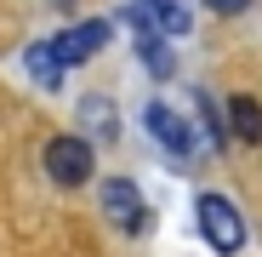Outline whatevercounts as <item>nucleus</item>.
<instances>
[{
    "label": "nucleus",
    "mask_w": 262,
    "mask_h": 257,
    "mask_svg": "<svg viewBox=\"0 0 262 257\" xmlns=\"http://www.w3.org/2000/svg\"><path fill=\"white\" fill-rule=\"evenodd\" d=\"M194 211H200V229H205L211 251H223V257H234V251L245 246V218H239V206H234L228 194H216V189H205V194L194 200Z\"/></svg>",
    "instance_id": "1"
},
{
    "label": "nucleus",
    "mask_w": 262,
    "mask_h": 257,
    "mask_svg": "<svg viewBox=\"0 0 262 257\" xmlns=\"http://www.w3.org/2000/svg\"><path fill=\"white\" fill-rule=\"evenodd\" d=\"M97 200H103L108 223H114L120 234H143V229H148V206H143V189L131 183V177H108V183L97 189Z\"/></svg>",
    "instance_id": "2"
},
{
    "label": "nucleus",
    "mask_w": 262,
    "mask_h": 257,
    "mask_svg": "<svg viewBox=\"0 0 262 257\" xmlns=\"http://www.w3.org/2000/svg\"><path fill=\"white\" fill-rule=\"evenodd\" d=\"M131 23H137V34H165V40H183L194 29V12H188V0H137V6L125 12Z\"/></svg>",
    "instance_id": "3"
},
{
    "label": "nucleus",
    "mask_w": 262,
    "mask_h": 257,
    "mask_svg": "<svg viewBox=\"0 0 262 257\" xmlns=\"http://www.w3.org/2000/svg\"><path fill=\"white\" fill-rule=\"evenodd\" d=\"M92 143L85 137H52L46 143V171H52V183H63V189H80L85 177H92Z\"/></svg>",
    "instance_id": "4"
},
{
    "label": "nucleus",
    "mask_w": 262,
    "mask_h": 257,
    "mask_svg": "<svg viewBox=\"0 0 262 257\" xmlns=\"http://www.w3.org/2000/svg\"><path fill=\"white\" fill-rule=\"evenodd\" d=\"M143 126H148L177 160H194V120H188V114H177L171 103H143Z\"/></svg>",
    "instance_id": "5"
},
{
    "label": "nucleus",
    "mask_w": 262,
    "mask_h": 257,
    "mask_svg": "<svg viewBox=\"0 0 262 257\" xmlns=\"http://www.w3.org/2000/svg\"><path fill=\"white\" fill-rule=\"evenodd\" d=\"M108 23L103 17H92V23H74V29H63L57 40H52V52H57V63L63 69H74V63H85V57H97L103 46H108Z\"/></svg>",
    "instance_id": "6"
},
{
    "label": "nucleus",
    "mask_w": 262,
    "mask_h": 257,
    "mask_svg": "<svg viewBox=\"0 0 262 257\" xmlns=\"http://www.w3.org/2000/svg\"><path fill=\"white\" fill-rule=\"evenodd\" d=\"M228 132L239 143H262V103L256 97H234L228 103Z\"/></svg>",
    "instance_id": "7"
},
{
    "label": "nucleus",
    "mask_w": 262,
    "mask_h": 257,
    "mask_svg": "<svg viewBox=\"0 0 262 257\" xmlns=\"http://www.w3.org/2000/svg\"><path fill=\"white\" fill-rule=\"evenodd\" d=\"M23 63H29V74L40 80V86H63V63H57V52H52V40H34V46L23 52Z\"/></svg>",
    "instance_id": "8"
},
{
    "label": "nucleus",
    "mask_w": 262,
    "mask_h": 257,
    "mask_svg": "<svg viewBox=\"0 0 262 257\" xmlns=\"http://www.w3.org/2000/svg\"><path fill=\"white\" fill-rule=\"evenodd\" d=\"M137 57L148 63V74L154 80H165V74H177V57H171V46H165V34H137Z\"/></svg>",
    "instance_id": "9"
},
{
    "label": "nucleus",
    "mask_w": 262,
    "mask_h": 257,
    "mask_svg": "<svg viewBox=\"0 0 262 257\" xmlns=\"http://www.w3.org/2000/svg\"><path fill=\"white\" fill-rule=\"evenodd\" d=\"M80 120H85V132H97V137H114V97H85L80 103Z\"/></svg>",
    "instance_id": "10"
},
{
    "label": "nucleus",
    "mask_w": 262,
    "mask_h": 257,
    "mask_svg": "<svg viewBox=\"0 0 262 257\" xmlns=\"http://www.w3.org/2000/svg\"><path fill=\"white\" fill-rule=\"evenodd\" d=\"M194 109H200V120H205V132H211V143L223 149V143H228V126H223V114H228V109L216 114V103H211V92H194Z\"/></svg>",
    "instance_id": "11"
},
{
    "label": "nucleus",
    "mask_w": 262,
    "mask_h": 257,
    "mask_svg": "<svg viewBox=\"0 0 262 257\" xmlns=\"http://www.w3.org/2000/svg\"><path fill=\"white\" fill-rule=\"evenodd\" d=\"M205 6H211V12H223V17H234V12L251 6V0H205Z\"/></svg>",
    "instance_id": "12"
}]
</instances>
